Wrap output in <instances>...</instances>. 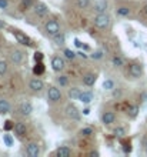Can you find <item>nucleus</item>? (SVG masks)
I'll list each match as a JSON object with an SVG mask.
<instances>
[{
  "mask_svg": "<svg viewBox=\"0 0 147 157\" xmlns=\"http://www.w3.org/2000/svg\"><path fill=\"white\" fill-rule=\"evenodd\" d=\"M94 26L99 29H107L110 26V16L106 13H99L97 16L94 17Z\"/></svg>",
  "mask_w": 147,
  "mask_h": 157,
  "instance_id": "nucleus-1",
  "label": "nucleus"
},
{
  "mask_svg": "<svg viewBox=\"0 0 147 157\" xmlns=\"http://www.w3.org/2000/svg\"><path fill=\"white\" fill-rule=\"evenodd\" d=\"M44 29H46V33L49 34V36H52V37H54L56 34L60 33V25H59L56 20L47 21L44 26Z\"/></svg>",
  "mask_w": 147,
  "mask_h": 157,
  "instance_id": "nucleus-2",
  "label": "nucleus"
},
{
  "mask_svg": "<svg viewBox=\"0 0 147 157\" xmlns=\"http://www.w3.org/2000/svg\"><path fill=\"white\" fill-rule=\"evenodd\" d=\"M66 116L69 117V119H72V120H80V112L77 110L76 106L69 104V106L66 107Z\"/></svg>",
  "mask_w": 147,
  "mask_h": 157,
  "instance_id": "nucleus-3",
  "label": "nucleus"
},
{
  "mask_svg": "<svg viewBox=\"0 0 147 157\" xmlns=\"http://www.w3.org/2000/svg\"><path fill=\"white\" fill-rule=\"evenodd\" d=\"M47 99H49L50 101L56 103V101H59V100L61 99V91L59 90L57 87H50L49 91H47Z\"/></svg>",
  "mask_w": 147,
  "mask_h": 157,
  "instance_id": "nucleus-4",
  "label": "nucleus"
},
{
  "mask_svg": "<svg viewBox=\"0 0 147 157\" xmlns=\"http://www.w3.org/2000/svg\"><path fill=\"white\" fill-rule=\"evenodd\" d=\"M129 73H130L131 77L139 78L143 75V67H141V64H139V63H133L130 66V69H129Z\"/></svg>",
  "mask_w": 147,
  "mask_h": 157,
  "instance_id": "nucleus-5",
  "label": "nucleus"
},
{
  "mask_svg": "<svg viewBox=\"0 0 147 157\" xmlns=\"http://www.w3.org/2000/svg\"><path fill=\"white\" fill-rule=\"evenodd\" d=\"M52 67H53L54 71H61L66 67L64 60H63L60 56H56V57H53V60H52Z\"/></svg>",
  "mask_w": 147,
  "mask_h": 157,
  "instance_id": "nucleus-6",
  "label": "nucleus"
},
{
  "mask_svg": "<svg viewBox=\"0 0 147 157\" xmlns=\"http://www.w3.org/2000/svg\"><path fill=\"white\" fill-rule=\"evenodd\" d=\"M26 153H27L29 157H39V154H40V147H39L37 143H30V144L27 146V149H26Z\"/></svg>",
  "mask_w": 147,
  "mask_h": 157,
  "instance_id": "nucleus-7",
  "label": "nucleus"
},
{
  "mask_svg": "<svg viewBox=\"0 0 147 157\" xmlns=\"http://www.w3.org/2000/svg\"><path fill=\"white\" fill-rule=\"evenodd\" d=\"M29 87L32 89L33 91H41L43 90V87H44V83H43V80H40V78H32L29 83Z\"/></svg>",
  "mask_w": 147,
  "mask_h": 157,
  "instance_id": "nucleus-8",
  "label": "nucleus"
},
{
  "mask_svg": "<svg viewBox=\"0 0 147 157\" xmlns=\"http://www.w3.org/2000/svg\"><path fill=\"white\" fill-rule=\"evenodd\" d=\"M13 36L16 37L17 43H20V44H25V46H30V39L26 36V34H23L21 32H19V30H14L13 32Z\"/></svg>",
  "mask_w": 147,
  "mask_h": 157,
  "instance_id": "nucleus-9",
  "label": "nucleus"
},
{
  "mask_svg": "<svg viewBox=\"0 0 147 157\" xmlns=\"http://www.w3.org/2000/svg\"><path fill=\"white\" fill-rule=\"evenodd\" d=\"M93 10L96 13H106V10H107V2L106 0H97L96 3H94V6H93Z\"/></svg>",
  "mask_w": 147,
  "mask_h": 157,
  "instance_id": "nucleus-10",
  "label": "nucleus"
},
{
  "mask_svg": "<svg viewBox=\"0 0 147 157\" xmlns=\"http://www.w3.org/2000/svg\"><path fill=\"white\" fill-rule=\"evenodd\" d=\"M19 112H20L21 116H30V114H32V112H33V106L29 103V101H25V103L20 104Z\"/></svg>",
  "mask_w": 147,
  "mask_h": 157,
  "instance_id": "nucleus-11",
  "label": "nucleus"
},
{
  "mask_svg": "<svg viewBox=\"0 0 147 157\" xmlns=\"http://www.w3.org/2000/svg\"><path fill=\"white\" fill-rule=\"evenodd\" d=\"M114 120H116V114L113 112H106L102 116V123L103 124H111V123H114Z\"/></svg>",
  "mask_w": 147,
  "mask_h": 157,
  "instance_id": "nucleus-12",
  "label": "nucleus"
},
{
  "mask_svg": "<svg viewBox=\"0 0 147 157\" xmlns=\"http://www.w3.org/2000/svg\"><path fill=\"white\" fill-rule=\"evenodd\" d=\"M23 57H25V54H23V52H20V50H13L12 54H10V60H12L13 63H16V64L21 63Z\"/></svg>",
  "mask_w": 147,
  "mask_h": 157,
  "instance_id": "nucleus-13",
  "label": "nucleus"
},
{
  "mask_svg": "<svg viewBox=\"0 0 147 157\" xmlns=\"http://www.w3.org/2000/svg\"><path fill=\"white\" fill-rule=\"evenodd\" d=\"M34 12H36L37 16L43 17V16H46V14L49 13V9H47V6H46L44 3H37L36 7H34Z\"/></svg>",
  "mask_w": 147,
  "mask_h": 157,
  "instance_id": "nucleus-14",
  "label": "nucleus"
},
{
  "mask_svg": "<svg viewBox=\"0 0 147 157\" xmlns=\"http://www.w3.org/2000/svg\"><path fill=\"white\" fill-rule=\"evenodd\" d=\"M13 130H14V133H16L17 136H25L26 132H27V127H26L25 123H21V121H19V123L14 124V127H13Z\"/></svg>",
  "mask_w": 147,
  "mask_h": 157,
  "instance_id": "nucleus-15",
  "label": "nucleus"
},
{
  "mask_svg": "<svg viewBox=\"0 0 147 157\" xmlns=\"http://www.w3.org/2000/svg\"><path fill=\"white\" fill-rule=\"evenodd\" d=\"M79 100H80L82 103H84V104H89L90 101L93 100V93H91V91H82Z\"/></svg>",
  "mask_w": 147,
  "mask_h": 157,
  "instance_id": "nucleus-16",
  "label": "nucleus"
},
{
  "mask_svg": "<svg viewBox=\"0 0 147 157\" xmlns=\"http://www.w3.org/2000/svg\"><path fill=\"white\" fill-rule=\"evenodd\" d=\"M56 156L57 157H69V156H72V149L66 147V146H61V147H59V149L56 150Z\"/></svg>",
  "mask_w": 147,
  "mask_h": 157,
  "instance_id": "nucleus-17",
  "label": "nucleus"
},
{
  "mask_svg": "<svg viewBox=\"0 0 147 157\" xmlns=\"http://www.w3.org/2000/svg\"><path fill=\"white\" fill-rule=\"evenodd\" d=\"M97 80V76L94 75V73H87L84 77H83V83L86 84V86H93L94 83Z\"/></svg>",
  "mask_w": 147,
  "mask_h": 157,
  "instance_id": "nucleus-18",
  "label": "nucleus"
},
{
  "mask_svg": "<svg viewBox=\"0 0 147 157\" xmlns=\"http://www.w3.org/2000/svg\"><path fill=\"white\" fill-rule=\"evenodd\" d=\"M10 112V103L7 100L0 99V114H7Z\"/></svg>",
  "mask_w": 147,
  "mask_h": 157,
  "instance_id": "nucleus-19",
  "label": "nucleus"
},
{
  "mask_svg": "<svg viewBox=\"0 0 147 157\" xmlns=\"http://www.w3.org/2000/svg\"><path fill=\"white\" fill-rule=\"evenodd\" d=\"M80 93H82V91L79 90L77 87H72V89H69V99L70 100H79Z\"/></svg>",
  "mask_w": 147,
  "mask_h": 157,
  "instance_id": "nucleus-20",
  "label": "nucleus"
},
{
  "mask_svg": "<svg viewBox=\"0 0 147 157\" xmlns=\"http://www.w3.org/2000/svg\"><path fill=\"white\" fill-rule=\"evenodd\" d=\"M117 14L118 16H123V17L129 16V14H130V9L126 7V6H122V7L117 9Z\"/></svg>",
  "mask_w": 147,
  "mask_h": 157,
  "instance_id": "nucleus-21",
  "label": "nucleus"
},
{
  "mask_svg": "<svg viewBox=\"0 0 147 157\" xmlns=\"http://www.w3.org/2000/svg\"><path fill=\"white\" fill-rule=\"evenodd\" d=\"M33 71H34V75H43V71H44V66H43V63L41 62H37L36 67L33 69Z\"/></svg>",
  "mask_w": 147,
  "mask_h": 157,
  "instance_id": "nucleus-22",
  "label": "nucleus"
},
{
  "mask_svg": "<svg viewBox=\"0 0 147 157\" xmlns=\"http://www.w3.org/2000/svg\"><path fill=\"white\" fill-rule=\"evenodd\" d=\"M103 89H104V90H113V89H114V82L110 80V78L104 80V83H103Z\"/></svg>",
  "mask_w": 147,
  "mask_h": 157,
  "instance_id": "nucleus-23",
  "label": "nucleus"
},
{
  "mask_svg": "<svg viewBox=\"0 0 147 157\" xmlns=\"http://www.w3.org/2000/svg\"><path fill=\"white\" fill-rule=\"evenodd\" d=\"M137 113H139V107H137V106H129V109H127V114H129V116L136 117Z\"/></svg>",
  "mask_w": 147,
  "mask_h": 157,
  "instance_id": "nucleus-24",
  "label": "nucleus"
},
{
  "mask_svg": "<svg viewBox=\"0 0 147 157\" xmlns=\"http://www.w3.org/2000/svg\"><path fill=\"white\" fill-rule=\"evenodd\" d=\"M54 41H56V44H64L66 43V37H64V34L63 33H59V34H56V36H54Z\"/></svg>",
  "mask_w": 147,
  "mask_h": 157,
  "instance_id": "nucleus-25",
  "label": "nucleus"
},
{
  "mask_svg": "<svg viewBox=\"0 0 147 157\" xmlns=\"http://www.w3.org/2000/svg\"><path fill=\"white\" fill-rule=\"evenodd\" d=\"M33 2H34V0H21V3H20V10H21V12H25L26 9H29L30 6H32Z\"/></svg>",
  "mask_w": 147,
  "mask_h": 157,
  "instance_id": "nucleus-26",
  "label": "nucleus"
},
{
  "mask_svg": "<svg viewBox=\"0 0 147 157\" xmlns=\"http://www.w3.org/2000/svg\"><path fill=\"white\" fill-rule=\"evenodd\" d=\"M111 63H113V66H116V67H122L123 66V59L118 57V56H114V57L111 59Z\"/></svg>",
  "mask_w": 147,
  "mask_h": 157,
  "instance_id": "nucleus-27",
  "label": "nucleus"
},
{
  "mask_svg": "<svg viewBox=\"0 0 147 157\" xmlns=\"http://www.w3.org/2000/svg\"><path fill=\"white\" fill-rule=\"evenodd\" d=\"M90 6V0H77L79 9H87Z\"/></svg>",
  "mask_w": 147,
  "mask_h": 157,
  "instance_id": "nucleus-28",
  "label": "nucleus"
},
{
  "mask_svg": "<svg viewBox=\"0 0 147 157\" xmlns=\"http://www.w3.org/2000/svg\"><path fill=\"white\" fill-rule=\"evenodd\" d=\"M7 63L4 62V60H0V76H3L6 71H7Z\"/></svg>",
  "mask_w": 147,
  "mask_h": 157,
  "instance_id": "nucleus-29",
  "label": "nucleus"
},
{
  "mask_svg": "<svg viewBox=\"0 0 147 157\" xmlns=\"http://www.w3.org/2000/svg\"><path fill=\"white\" fill-rule=\"evenodd\" d=\"M80 134H82V136H91V134H93V128L91 127L82 128V130H80Z\"/></svg>",
  "mask_w": 147,
  "mask_h": 157,
  "instance_id": "nucleus-30",
  "label": "nucleus"
},
{
  "mask_svg": "<svg viewBox=\"0 0 147 157\" xmlns=\"http://www.w3.org/2000/svg\"><path fill=\"white\" fill-rule=\"evenodd\" d=\"M64 56L67 59H69V60H73L74 57H76V53H74L73 50H70V49H66L64 50Z\"/></svg>",
  "mask_w": 147,
  "mask_h": 157,
  "instance_id": "nucleus-31",
  "label": "nucleus"
},
{
  "mask_svg": "<svg viewBox=\"0 0 147 157\" xmlns=\"http://www.w3.org/2000/svg\"><path fill=\"white\" fill-rule=\"evenodd\" d=\"M103 50H97V52H94L93 54H91V56H90V57L91 59H94V60H100V59L103 57Z\"/></svg>",
  "mask_w": 147,
  "mask_h": 157,
  "instance_id": "nucleus-32",
  "label": "nucleus"
},
{
  "mask_svg": "<svg viewBox=\"0 0 147 157\" xmlns=\"http://www.w3.org/2000/svg\"><path fill=\"white\" fill-rule=\"evenodd\" d=\"M114 134H116L117 137H123L124 134H126V130H124L123 127H117V128L114 130Z\"/></svg>",
  "mask_w": 147,
  "mask_h": 157,
  "instance_id": "nucleus-33",
  "label": "nucleus"
},
{
  "mask_svg": "<svg viewBox=\"0 0 147 157\" xmlns=\"http://www.w3.org/2000/svg\"><path fill=\"white\" fill-rule=\"evenodd\" d=\"M3 140H4V143H6V146H13V139L10 134H6V136L3 137Z\"/></svg>",
  "mask_w": 147,
  "mask_h": 157,
  "instance_id": "nucleus-34",
  "label": "nucleus"
},
{
  "mask_svg": "<svg viewBox=\"0 0 147 157\" xmlns=\"http://www.w3.org/2000/svg\"><path fill=\"white\" fill-rule=\"evenodd\" d=\"M57 83L60 86H66V84H67V77H66V76H60V77L57 78Z\"/></svg>",
  "mask_w": 147,
  "mask_h": 157,
  "instance_id": "nucleus-35",
  "label": "nucleus"
},
{
  "mask_svg": "<svg viewBox=\"0 0 147 157\" xmlns=\"http://www.w3.org/2000/svg\"><path fill=\"white\" fill-rule=\"evenodd\" d=\"M34 60H36V63L37 62H41V60H43V53L36 52V53H34Z\"/></svg>",
  "mask_w": 147,
  "mask_h": 157,
  "instance_id": "nucleus-36",
  "label": "nucleus"
},
{
  "mask_svg": "<svg viewBox=\"0 0 147 157\" xmlns=\"http://www.w3.org/2000/svg\"><path fill=\"white\" fill-rule=\"evenodd\" d=\"M9 2L7 0H0V9H7Z\"/></svg>",
  "mask_w": 147,
  "mask_h": 157,
  "instance_id": "nucleus-37",
  "label": "nucleus"
},
{
  "mask_svg": "<svg viewBox=\"0 0 147 157\" xmlns=\"http://www.w3.org/2000/svg\"><path fill=\"white\" fill-rule=\"evenodd\" d=\"M14 127V124H12V121H6V126H4V128L6 130H10V128Z\"/></svg>",
  "mask_w": 147,
  "mask_h": 157,
  "instance_id": "nucleus-38",
  "label": "nucleus"
},
{
  "mask_svg": "<svg viewBox=\"0 0 147 157\" xmlns=\"http://www.w3.org/2000/svg\"><path fill=\"white\" fill-rule=\"evenodd\" d=\"M89 156L90 157H99V156H100V153H99V151H94V150H93V151H90V153H89Z\"/></svg>",
  "mask_w": 147,
  "mask_h": 157,
  "instance_id": "nucleus-39",
  "label": "nucleus"
},
{
  "mask_svg": "<svg viewBox=\"0 0 147 157\" xmlns=\"http://www.w3.org/2000/svg\"><path fill=\"white\" fill-rule=\"evenodd\" d=\"M74 44H76V46H77V47H82V41H80V40H77V39H76V40H74Z\"/></svg>",
  "mask_w": 147,
  "mask_h": 157,
  "instance_id": "nucleus-40",
  "label": "nucleus"
},
{
  "mask_svg": "<svg viewBox=\"0 0 147 157\" xmlns=\"http://www.w3.org/2000/svg\"><path fill=\"white\" fill-rule=\"evenodd\" d=\"M83 114H84V116L90 114V109H84V110H83Z\"/></svg>",
  "mask_w": 147,
  "mask_h": 157,
  "instance_id": "nucleus-41",
  "label": "nucleus"
},
{
  "mask_svg": "<svg viewBox=\"0 0 147 157\" xmlns=\"http://www.w3.org/2000/svg\"><path fill=\"white\" fill-rule=\"evenodd\" d=\"M141 100H143V101H147V93H143V94H141Z\"/></svg>",
  "mask_w": 147,
  "mask_h": 157,
  "instance_id": "nucleus-42",
  "label": "nucleus"
},
{
  "mask_svg": "<svg viewBox=\"0 0 147 157\" xmlns=\"http://www.w3.org/2000/svg\"><path fill=\"white\" fill-rule=\"evenodd\" d=\"M144 13H146V14H147V4H146V6H144Z\"/></svg>",
  "mask_w": 147,
  "mask_h": 157,
  "instance_id": "nucleus-43",
  "label": "nucleus"
},
{
  "mask_svg": "<svg viewBox=\"0 0 147 157\" xmlns=\"http://www.w3.org/2000/svg\"><path fill=\"white\" fill-rule=\"evenodd\" d=\"M146 153H147V150H146Z\"/></svg>",
  "mask_w": 147,
  "mask_h": 157,
  "instance_id": "nucleus-44",
  "label": "nucleus"
}]
</instances>
